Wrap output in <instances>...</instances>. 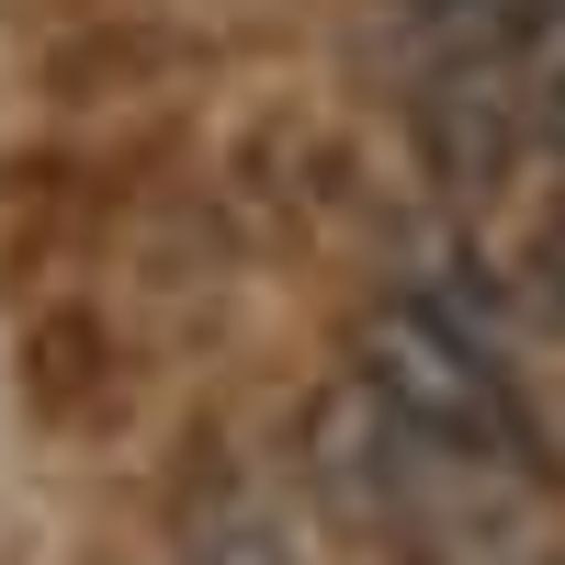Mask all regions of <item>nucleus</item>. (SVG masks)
<instances>
[{
	"mask_svg": "<svg viewBox=\"0 0 565 565\" xmlns=\"http://www.w3.org/2000/svg\"><path fill=\"white\" fill-rule=\"evenodd\" d=\"M418 136H430V170L452 193H487L509 170V148L532 136V90H521V45L498 57H452L430 90H418Z\"/></svg>",
	"mask_w": 565,
	"mask_h": 565,
	"instance_id": "2",
	"label": "nucleus"
},
{
	"mask_svg": "<svg viewBox=\"0 0 565 565\" xmlns=\"http://www.w3.org/2000/svg\"><path fill=\"white\" fill-rule=\"evenodd\" d=\"M521 90H532V148L565 170V0L521 34Z\"/></svg>",
	"mask_w": 565,
	"mask_h": 565,
	"instance_id": "3",
	"label": "nucleus"
},
{
	"mask_svg": "<svg viewBox=\"0 0 565 565\" xmlns=\"http://www.w3.org/2000/svg\"><path fill=\"white\" fill-rule=\"evenodd\" d=\"M181 565H295V554H282L271 532H204V543L181 554Z\"/></svg>",
	"mask_w": 565,
	"mask_h": 565,
	"instance_id": "5",
	"label": "nucleus"
},
{
	"mask_svg": "<svg viewBox=\"0 0 565 565\" xmlns=\"http://www.w3.org/2000/svg\"><path fill=\"white\" fill-rule=\"evenodd\" d=\"M521 282H532V306L565 328V226H543V238H532V271H521Z\"/></svg>",
	"mask_w": 565,
	"mask_h": 565,
	"instance_id": "4",
	"label": "nucleus"
},
{
	"mask_svg": "<svg viewBox=\"0 0 565 565\" xmlns=\"http://www.w3.org/2000/svg\"><path fill=\"white\" fill-rule=\"evenodd\" d=\"M351 373H362V396L407 418L430 452L452 463H521L532 430H521V396H509V373L487 351V328H463L452 306L430 295H396V306H373L351 328Z\"/></svg>",
	"mask_w": 565,
	"mask_h": 565,
	"instance_id": "1",
	"label": "nucleus"
}]
</instances>
